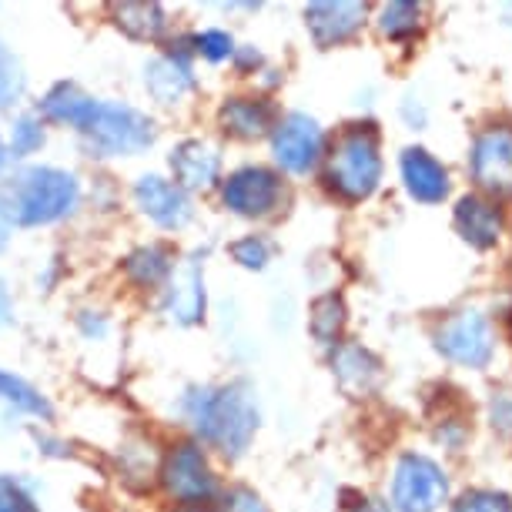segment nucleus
<instances>
[{"instance_id":"nucleus-16","label":"nucleus","mask_w":512,"mask_h":512,"mask_svg":"<svg viewBox=\"0 0 512 512\" xmlns=\"http://www.w3.org/2000/svg\"><path fill=\"white\" fill-rule=\"evenodd\" d=\"M402 181L409 195L425 205H436L449 195V171L422 148H409L402 154Z\"/></svg>"},{"instance_id":"nucleus-11","label":"nucleus","mask_w":512,"mask_h":512,"mask_svg":"<svg viewBox=\"0 0 512 512\" xmlns=\"http://www.w3.org/2000/svg\"><path fill=\"white\" fill-rule=\"evenodd\" d=\"M134 201H138L141 215L151 218L158 228H185L195 208L185 188H178L175 181L161 178V175H144L134 185Z\"/></svg>"},{"instance_id":"nucleus-10","label":"nucleus","mask_w":512,"mask_h":512,"mask_svg":"<svg viewBox=\"0 0 512 512\" xmlns=\"http://www.w3.org/2000/svg\"><path fill=\"white\" fill-rule=\"evenodd\" d=\"M272 154L292 175L312 171L318 154H322V128H318V121L302 111L285 114L272 128Z\"/></svg>"},{"instance_id":"nucleus-14","label":"nucleus","mask_w":512,"mask_h":512,"mask_svg":"<svg viewBox=\"0 0 512 512\" xmlns=\"http://www.w3.org/2000/svg\"><path fill=\"white\" fill-rule=\"evenodd\" d=\"M144 88L158 104H178L185 101L195 88V71H191L188 51H168L154 57L144 67Z\"/></svg>"},{"instance_id":"nucleus-38","label":"nucleus","mask_w":512,"mask_h":512,"mask_svg":"<svg viewBox=\"0 0 512 512\" xmlns=\"http://www.w3.org/2000/svg\"><path fill=\"white\" fill-rule=\"evenodd\" d=\"M181 512H201V509H181Z\"/></svg>"},{"instance_id":"nucleus-23","label":"nucleus","mask_w":512,"mask_h":512,"mask_svg":"<svg viewBox=\"0 0 512 512\" xmlns=\"http://www.w3.org/2000/svg\"><path fill=\"white\" fill-rule=\"evenodd\" d=\"M0 402H7L17 412L27 415H41V419H51V402L44 399L41 392L34 389L31 382L17 379L11 372H0Z\"/></svg>"},{"instance_id":"nucleus-34","label":"nucleus","mask_w":512,"mask_h":512,"mask_svg":"<svg viewBox=\"0 0 512 512\" xmlns=\"http://www.w3.org/2000/svg\"><path fill=\"white\" fill-rule=\"evenodd\" d=\"M14 208H11V198H7V188H0V251L7 248L11 241V231H14Z\"/></svg>"},{"instance_id":"nucleus-28","label":"nucleus","mask_w":512,"mask_h":512,"mask_svg":"<svg viewBox=\"0 0 512 512\" xmlns=\"http://www.w3.org/2000/svg\"><path fill=\"white\" fill-rule=\"evenodd\" d=\"M452 512H512V499L496 489H472L452 506Z\"/></svg>"},{"instance_id":"nucleus-19","label":"nucleus","mask_w":512,"mask_h":512,"mask_svg":"<svg viewBox=\"0 0 512 512\" xmlns=\"http://www.w3.org/2000/svg\"><path fill=\"white\" fill-rule=\"evenodd\" d=\"M272 104L268 101H255V98H228L225 108H221V124H225L228 134L235 138H262V134L272 131Z\"/></svg>"},{"instance_id":"nucleus-5","label":"nucleus","mask_w":512,"mask_h":512,"mask_svg":"<svg viewBox=\"0 0 512 512\" xmlns=\"http://www.w3.org/2000/svg\"><path fill=\"white\" fill-rule=\"evenodd\" d=\"M449 496V479L436 462L405 452L392 476V506L399 512H436Z\"/></svg>"},{"instance_id":"nucleus-8","label":"nucleus","mask_w":512,"mask_h":512,"mask_svg":"<svg viewBox=\"0 0 512 512\" xmlns=\"http://www.w3.org/2000/svg\"><path fill=\"white\" fill-rule=\"evenodd\" d=\"M469 168L482 191L499 198L512 195V128L496 124L482 131L472 144Z\"/></svg>"},{"instance_id":"nucleus-15","label":"nucleus","mask_w":512,"mask_h":512,"mask_svg":"<svg viewBox=\"0 0 512 512\" xmlns=\"http://www.w3.org/2000/svg\"><path fill=\"white\" fill-rule=\"evenodd\" d=\"M171 171H175V185L185 191H205L218 181L221 171V154L218 148H211L208 141H181L171 151Z\"/></svg>"},{"instance_id":"nucleus-32","label":"nucleus","mask_w":512,"mask_h":512,"mask_svg":"<svg viewBox=\"0 0 512 512\" xmlns=\"http://www.w3.org/2000/svg\"><path fill=\"white\" fill-rule=\"evenodd\" d=\"M221 512H268V506L262 502L258 492H251L245 486H235L225 492V499H221Z\"/></svg>"},{"instance_id":"nucleus-12","label":"nucleus","mask_w":512,"mask_h":512,"mask_svg":"<svg viewBox=\"0 0 512 512\" xmlns=\"http://www.w3.org/2000/svg\"><path fill=\"white\" fill-rule=\"evenodd\" d=\"M164 315L178 325H195L205 315V272L191 258L181 268L168 275V288H164Z\"/></svg>"},{"instance_id":"nucleus-36","label":"nucleus","mask_w":512,"mask_h":512,"mask_svg":"<svg viewBox=\"0 0 512 512\" xmlns=\"http://www.w3.org/2000/svg\"><path fill=\"white\" fill-rule=\"evenodd\" d=\"M349 512H389V506H385L382 499H362V502H355Z\"/></svg>"},{"instance_id":"nucleus-20","label":"nucleus","mask_w":512,"mask_h":512,"mask_svg":"<svg viewBox=\"0 0 512 512\" xmlns=\"http://www.w3.org/2000/svg\"><path fill=\"white\" fill-rule=\"evenodd\" d=\"M94 104H98V98H91V94H84L77 84H57V88H51L44 94L41 101V111L44 118H51L57 124H67V128L81 131L84 124H88V118L94 114Z\"/></svg>"},{"instance_id":"nucleus-24","label":"nucleus","mask_w":512,"mask_h":512,"mask_svg":"<svg viewBox=\"0 0 512 512\" xmlns=\"http://www.w3.org/2000/svg\"><path fill=\"white\" fill-rule=\"evenodd\" d=\"M308 325H312V335L318 342H335L338 332H342L345 325V305L338 295H322L318 302L312 305V318H308Z\"/></svg>"},{"instance_id":"nucleus-37","label":"nucleus","mask_w":512,"mask_h":512,"mask_svg":"<svg viewBox=\"0 0 512 512\" xmlns=\"http://www.w3.org/2000/svg\"><path fill=\"white\" fill-rule=\"evenodd\" d=\"M11 164V151H7V144H4V134H0V171Z\"/></svg>"},{"instance_id":"nucleus-6","label":"nucleus","mask_w":512,"mask_h":512,"mask_svg":"<svg viewBox=\"0 0 512 512\" xmlns=\"http://www.w3.org/2000/svg\"><path fill=\"white\" fill-rule=\"evenodd\" d=\"M436 349L449 362L486 369L492 359V325L479 312H459L436 332Z\"/></svg>"},{"instance_id":"nucleus-27","label":"nucleus","mask_w":512,"mask_h":512,"mask_svg":"<svg viewBox=\"0 0 512 512\" xmlns=\"http://www.w3.org/2000/svg\"><path fill=\"white\" fill-rule=\"evenodd\" d=\"M27 91V77H24V67L17 64V57L0 51V111L14 108L21 104Z\"/></svg>"},{"instance_id":"nucleus-29","label":"nucleus","mask_w":512,"mask_h":512,"mask_svg":"<svg viewBox=\"0 0 512 512\" xmlns=\"http://www.w3.org/2000/svg\"><path fill=\"white\" fill-rule=\"evenodd\" d=\"M231 255H235V262L238 265H245V268H265L268 265V258H272V245H268L265 238H258V235H248V238H241L231 245Z\"/></svg>"},{"instance_id":"nucleus-7","label":"nucleus","mask_w":512,"mask_h":512,"mask_svg":"<svg viewBox=\"0 0 512 512\" xmlns=\"http://www.w3.org/2000/svg\"><path fill=\"white\" fill-rule=\"evenodd\" d=\"M221 201L241 218H262L282 201V178L262 164H248V168L228 175V181L221 185Z\"/></svg>"},{"instance_id":"nucleus-9","label":"nucleus","mask_w":512,"mask_h":512,"mask_svg":"<svg viewBox=\"0 0 512 512\" xmlns=\"http://www.w3.org/2000/svg\"><path fill=\"white\" fill-rule=\"evenodd\" d=\"M161 482H164V489L178 502H185V506H195V502H205L215 496V472L208 466L205 449L195 446V442H181V446L164 459Z\"/></svg>"},{"instance_id":"nucleus-33","label":"nucleus","mask_w":512,"mask_h":512,"mask_svg":"<svg viewBox=\"0 0 512 512\" xmlns=\"http://www.w3.org/2000/svg\"><path fill=\"white\" fill-rule=\"evenodd\" d=\"M489 419H492V429H499L502 436H512V389L492 392V399H489Z\"/></svg>"},{"instance_id":"nucleus-31","label":"nucleus","mask_w":512,"mask_h":512,"mask_svg":"<svg viewBox=\"0 0 512 512\" xmlns=\"http://www.w3.org/2000/svg\"><path fill=\"white\" fill-rule=\"evenodd\" d=\"M195 51L218 64V61H225V57L235 54V41H231V34H225V31H201L195 37Z\"/></svg>"},{"instance_id":"nucleus-25","label":"nucleus","mask_w":512,"mask_h":512,"mask_svg":"<svg viewBox=\"0 0 512 512\" xmlns=\"http://www.w3.org/2000/svg\"><path fill=\"white\" fill-rule=\"evenodd\" d=\"M419 4H405V0H395V4L382 7L379 14V31L389 37V41H409V37L419 31Z\"/></svg>"},{"instance_id":"nucleus-30","label":"nucleus","mask_w":512,"mask_h":512,"mask_svg":"<svg viewBox=\"0 0 512 512\" xmlns=\"http://www.w3.org/2000/svg\"><path fill=\"white\" fill-rule=\"evenodd\" d=\"M0 512H37V502L31 499V492L14 476H0Z\"/></svg>"},{"instance_id":"nucleus-21","label":"nucleus","mask_w":512,"mask_h":512,"mask_svg":"<svg viewBox=\"0 0 512 512\" xmlns=\"http://www.w3.org/2000/svg\"><path fill=\"white\" fill-rule=\"evenodd\" d=\"M124 272L134 285H161L175 272V262H171V251L164 245H144L124 262Z\"/></svg>"},{"instance_id":"nucleus-13","label":"nucleus","mask_w":512,"mask_h":512,"mask_svg":"<svg viewBox=\"0 0 512 512\" xmlns=\"http://www.w3.org/2000/svg\"><path fill=\"white\" fill-rule=\"evenodd\" d=\"M365 21V4H355V0H325V4H308L305 7V24L312 31L315 44L332 47L342 44L359 31Z\"/></svg>"},{"instance_id":"nucleus-22","label":"nucleus","mask_w":512,"mask_h":512,"mask_svg":"<svg viewBox=\"0 0 512 512\" xmlns=\"http://www.w3.org/2000/svg\"><path fill=\"white\" fill-rule=\"evenodd\" d=\"M114 17H118V27L128 31L138 41H158L168 27V17H164L161 4H121L114 7Z\"/></svg>"},{"instance_id":"nucleus-26","label":"nucleus","mask_w":512,"mask_h":512,"mask_svg":"<svg viewBox=\"0 0 512 512\" xmlns=\"http://www.w3.org/2000/svg\"><path fill=\"white\" fill-rule=\"evenodd\" d=\"M44 144V121L37 114H21L14 121V131H11V158H27V154L41 151Z\"/></svg>"},{"instance_id":"nucleus-35","label":"nucleus","mask_w":512,"mask_h":512,"mask_svg":"<svg viewBox=\"0 0 512 512\" xmlns=\"http://www.w3.org/2000/svg\"><path fill=\"white\" fill-rule=\"evenodd\" d=\"M11 318H14V302H11V292H7L4 278H0V328L11 325Z\"/></svg>"},{"instance_id":"nucleus-3","label":"nucleus","mask_w":512,"mask_h":512,"mask_svg":"<svg viewBox=\"0 0 512 512\" xmlns=\"http://www.w3.org/2000/svg\"><path fill=\"white\" fill-rule=\"evenodd\" d=\"M14 221L24 228L51 225V221L67 218L81 201V188L71 171L61 168H27L24 175L7 188Z\"/></svg>"},{"instance_id":"nucleus-18","label":"nucleus","mask_w":512,"mask_h":512,"mask_svg":"<svg viewBox=\"0 0 512 512\" xmlns=\"http://www.w3.org/2000/svg\"><path fill=\"white\" fill-rule=\"evenodd\" d=\"M332 369L338 375V382H342L345 389L355 392V395L372 392L375 385H379V379H382L379 359H375L369 349H362V345H342V349L335 352V359H332Z\"/></svg>"},{"instance_id":"nucleus-17","label":"nucleus","mask_w":512,"mask_h":512,"mask_svg":"<svg viewBox=\"0 0 512 512\" xmlns=\"http://www.w3.org/2000/svg\"><path fill=\"white\" fill-rule=\"evenodd\" d=\"M456 228L472 248H492L502 235V215L492 201L466 195L456 205Z\"/></svg>"},{"instance_id":"nucleus-4","label":"nucleus","mask_w":512,"mask_h":512,"mask_svg":"<svg viewBox=\"0 0 512 512\" xmlns=\"http://www.w3.org/2000/svg\"><path fill=\"white\" fill-rule=\"evenodd\" d=\"M77 134L84 138V148L94 158H131V154L151 148L154 121L131 104L98 101L88 124Z\"/></svg>"},{"instance_id":"nucleus-1","label":"nucleus","mask_w":512,"mask_h":512,"mask_svg":"<svg viewBox=\"0 0 512 512\" xmlns=\"http://www.w3.org/2000/svg\"><path fill=\"white\" fill-rule=\"evenodd\" d=\"M195 432L225 456H241L258 429V409L245 385H225V389H195L181 402Z\"/></svg>"},{"instance_id":"nucleus-2","label":"nucleus","mask_w":512,"mask_h":512,"mask_svg":"<svg viewBox=\"0 0 512 512\" xmlns=\"http://www.w3.org/2000/svg\"><path fill=\"white\" fill-rule=\"evenodd\" d=\"M328 188L345 201H365L382 181L379 131L372 124H352L335 138L325 168Z\"/></svg>"}]
</instances>
